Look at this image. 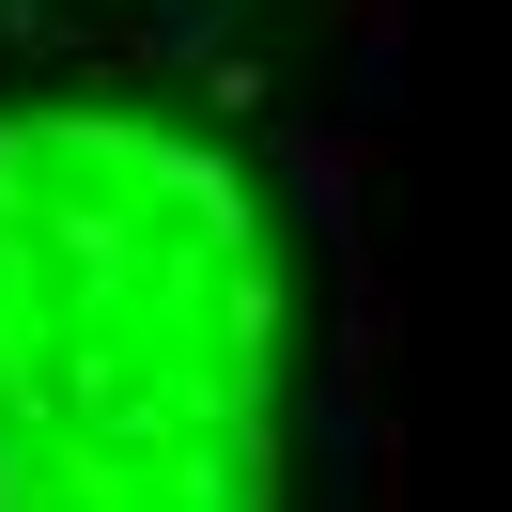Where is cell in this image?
Segmentation results:
<instances>
[{"instance_id": "cell-1", "label": "cell", "mask_w": 512, "mask_h": 512, "mask_svg": "<svg viewBox=\"0 0 512 512\" xmlns=\"http://www.w3.org/2000/svg\"><path fill=\"white\" fill-rule=\"evenodd\" d=\"M280 264L156 109L0 125V512H264Z\"/></svg>"}]
</instances>
